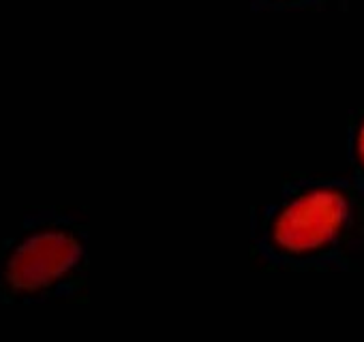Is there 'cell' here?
<instances>
[{
  "label": "cell",
  "instance_id": "cell-4",
  "mask_svg": "<svg viewBox=\"0 0 364 342\" xmlns=\"http://www.w3.org/2000/svg\"><path fill=\"white\" fill-rule=\"evenodd\" d=\"M255 11H304L343 5V0H251Z\"/></svg>",
  "mask_w": 364,
  "mask_h": 342
},
{
  "label": "cell",
  "instance_id": "cell-2",
  "mask_svg": "<svg viewBox=\"0 0 364 342\" xmlns=\"http://www.w3.org/2000/svg\"><path fill=\"white\" fill-rule=\"evenodd\" d=\"M88 221L77 210L35 208L0 238V306L73 302L86 291Z\"/></svg>",
  "mask_w": 364,
  "mask_h": 342
},
{
  "label": "cell",
  "instance_id": "cell-3",
  "mask_svg": "<svg viewBox=\"0 0 364 342\" xmlns=\"http://www.w3.org/2000/svg\"><path fill=\"white\" fill-rule=\"evenodd\" d=\"M347 160L353 180L364 189V111L351 116L347 124Z\"/></svg>",
  "mask_w": 364,
  "mask_h": 342
},
{
  "label": "cell",
  "instance_id": "cell-1",
  "mask_svg": "<svg viewBox=\"0 0 364 342\" xmlns=\"http://www.w3.org/2000/svg\"><path fill=\"white\" fill-rule=\"evenodd\" d=\"M251 240L279 270H349L364 257V189L353 176L294 178L255 208Z\"/></svg>",
  "mask_w": 364,
  "mask_h": 342
}]
</instances>
